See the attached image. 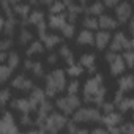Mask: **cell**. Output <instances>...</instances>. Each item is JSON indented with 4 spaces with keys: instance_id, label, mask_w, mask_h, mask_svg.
<instances>
[{
    "instance_id": "1",
    "label": "cell",
    "mask_w": 134,
    "mask_h": 134,
    "mask_svg": "<svg viewBox=\"0 0 134 134\" xmlns=\"http://www.w3.org/2000/svg\"><path fill=\"white\" fill-rule=\"evenodd\" d=\"M66 121H68V118H66L65 114L52 110L44 120H35L33 123L36 125V129L41 132H57L65 128Z\"/></svg>"
},
{
    "instance_id": "2",
    "label": "cell",
    "mask_w": 134,
    "mask_h": 134,
    "mask_svg": "<svg viewBox=\"0 0 134 134\" xmlns=\"http://www.w3.org/2000/svg\"><path fill=\"white\" fill-rule=\"evenodd\" d=\"M66 87V74L63 70H54L52 73H49L46 76V82H44V93L49 98H54L57 93L63 92Z\"/></svg>"
},
{
    "instance_id": "3",
    "label": "cell",
    "mask_w": 134,
    "mask_h": 134,
    "mask_svg": "<svg viewBox=\"0 0 134 134\" xmlns=\"http://www.w3.org/2000/svg\"><path fill=\"white\" fill-rule=\"evenodd\" d=\"M101 118V112L99 109L95 107H84V109H76L73 112V121L77 125H84V123H99Z\"/></svg>"
},
{
    "instance_id": "4",
    "label": "cell",
    "mask_w": 134,
    "mask_h": 134,
    "mask_svg": "<svg viewBox=\"0 0 134 134\" xmlns=\"http://www.w3.org/2000/svg\"><path fill=\"white\" fill-rule=\"evenodd\" d=\"M79 106H81V98H79V96H76V95L60 96V98L55 101V107H57L62 114H65V115L73 114Z\"/></svg>"
},
{
    "instance_id": "5",
    "label": "cell",
    "mask_w": 134,
    "mask_h": 134,
    "mask_svg": "<svg viewBox=\"0 0 134 134\" xmlns=\"http://www.w3.org/2000/svg\"><path fill=\"white\" fill-rule=\"evenodd\" d=\"M110 51H114V52H121V51H128V49H131L132 51V47H134V41L131 40V38H126V35L123 33V32H117L112 38H110Z\"/></svg>"
},
{
    "instance_id": "6",
    "label": "cell",
    "mask_w": 134,
    "mask_h": 134,
    "mask_svg": "<svg viewBox=\"0 0 134 134\" xmlns=\"http://www.w3.org/2000/svg\"><path fill=\"white\" fill-rule=\"evenodd\" d=\"M11 107L16 109L21 114H32L33 110H36V104L30 99V98H16L11 101Z\"/></svg>"
},
{
    "instance_id": "7",
    "label": "cell",
    "mask_w": 134,
    "mask_h": 134,
    "mask_svg": "<svg viewBox=\"0 0 134 134\" xmlns=\"http://www.w3.org/2000/svg\"><path fill=\"white\" fill-rule=\"evenodd\" d=\"M131 13H132V10H131V3H128V2H120L117 7H115V21L117 22H120V24H125V22H128L129 19H131Z\"/></svg>"
},
{
    "instance_id": "8",
    "label": "cell",
    "mask_w": 134,
    "mask_h": 134,
    "mask_svg": "<svg viewBox=\"0 0 134 134\" xmlns=\"http://www.w3.org/2000/svg\"><path fill=\"white\" fill-rule=\"evenodd\" d=\"M103 82H104V77H103V74H99V73L95 74L93 77H90V79L85 82V85H84V98L93 95V93L103 85Z\"/></svg>"
},
{
    "instance_id": "9",
    "label": "cell",
    "mask_w": 134,
    "mask_h": 134,
    "mask_svg": "<svg viewBox=\"0 0 134 134\" xmlns=\"http://www.w3.org/2000/svg\"><path fill=\"white\" fill-rule=\"evenodd\" d=\"M19 128L14 123L13 114L11 112H3L2 118H0V132H18Z\"/></svg>"
},
{
    "instance_id": "10",
    "label": "cell",
    "mask_w": 134,
    "mask_h": 134,
    "mask_svg": "<svg viewBox=\"0 0 134 134\" xmlns=\"http://www.w3.org/2000/svg\"><path fill=\"white\" fill-rule=\"evenodd\" d=\"M121 121H123V114L121 112H114V110L107 112L104 117L101 115V118H99V123H103L106 129L112 128V126H118Z\"/></svg>"
},
{
    "instance_id": "11",
    "label": "cell",
    "mask_w": 134,
    "mask_h": 134,
    "mask_svg": "<svg viewBox=\"0 0 134 134\" xmlns=\"http://www.w3.org/2000/svg\"><path fill=\"white\" fill-rule=\"evenodd\" d=\"M11 87L16 88V90H21V92H30V90L35 87V84H33L32 79L25 77L24 74H19V76H16V77L11 81Z\"/></svg>"
},
{
    "instance_id": "12",
    "label": "cell",
    "mask_w": 134,
    "mask_h": 134,
    "mask_svg": "<svg viewBox=\"0 0 134 134\" xmlns=\"http://www.w3.org/2000/svg\"><path fill=\"white\" fill-rule=\"evenodd\" d=\"M79 65L82 66V68L87 70V73L95 74L96 70H98V65H96V55H93V54H84V55H81V58H79Z\"/></svg>"
},
{
    "instance_id": "13",
    "label": "cell",
    "mask_w": 134,
    "mask_h": 134,
    "mask_svg": "<svg viewBox=\"0 0 134 134\" xmlns=\"http://www.w3.org/2000/svg\"><path fill=\"white\" fill-rule=\"evenodd\" d=\"M24 68H25V71H30L35 77H43L44 76V68H43L41 62H35L32 58H27L24 62Z\"/></svg>"
},
{
    "instance_id": "14",
    "label": "cell",
    "mask_w": 134,
    "mask_h": 134,
    "mask_svg": "<svg viewBox=\"0 0 134 134\" xmlns=\"http://www.w3.org/2000/svg\"><path fill=\"white\" fill-rule=\"evenodd\" d=\"M40 40H41L44 49H54L55 46H58V44L62 43V38H60L58 35H55V33H47V32L41 33V35H40Z\"/></svg>"
},
{
    "instance_id": "15",
    "label": "cell",
    "mask_w": 134,
    "mask_h": 134,
    "mask_svg": "<svg viewBox=\"0 0 134 134\" xmlns=\"http://www.w3.org/2000/svg\"><path fill=\"white\" fill-rule=\"evenodd\" d=\"M109 65H110V74L112 76H121L126 71V65H125L121 55H118V54L112 62H109Z\"/></svg>"
},
{
    "instance_id": "16",
    "label": "cell",
    "mask_w": 134,
    "mask_h": 134,
    "mask_svg": "<svg viewBox=\"0 0 134 134\" xmlns=\"http://www.w3.org/2000/svg\"><path fill=\"white\" fill-rule=\"evenodd\" d=\"M109 41H110V33H109V30H99V32H96V35H95V43H93V46H96L98 51H103V49L109 44Z\"/></svg>"
},
{
    "instance_id": "17",
    "label": "cell",
    "mask_w": 134,
    "mask_h": 134,
    "mask_svg": "<svg viewBox=\"0 0 134 134\" xmlns=\"http://www.w3.org/2000/svg\"><path fill=\"white\" fill-rule=\"evenodd\" d=\"M117 25H118V22L112 16H109V14H99V18H98V27H101L103 30H114V29H117Z\"/></svg>"
},
{
    "instance_id": "18",
    "label": "cell",
    "mask_w": 134,
    "mask_h": 134,
    "mask_svg": "<svg viewBox=\"0 0 134 134\" xmlns=\"http://www.w3.org/2000/svg\"><path fill=\"white\" fill-rule=\"evenodd\" d=\"M106 87L104 85H101L93 95H90V96H87V98H84V101L85 103H93V104H96V106H101L103 103H104V96H106Z\"/></svg>"
},
{
    "instance_id": "19",
    "label": "cell",
    "mask_w": 134,
    "mask_h": 134,
    "mask_svg": "<svg viewBox=\"0 0 134 134\" xmlns=\"http://www.w3.org/2000/svg\"><path fill=\"white\" fill-rule=\"evenodd\" d=\"M93 43H95V35L92 33V30L84 29L77 36V44L79 46H93Z\"/></svg>"
},
{
    "instance_id": "20",
    "label": "cell",
    "mask_w": 134,
    "mask_h": 134,
    "mask_svg": "<svg viewBox=\"0 0 134 134\" xmlns=\"http://www.w3.org/2000/svg\"><path fill=\"white\" fill-rule=\"evenodd\" d=\"M134 88V77L132 74H121V77L118 79V90L121 92H131Z\"/></svg>"
},
{
    "instance_id": "21",
    "label": "cell",
    "mask_w": 134,
    "mask_h": 134,
    "mask_svg": "<svg viewBox=\"0 0 134 134\" xmlns=\"http://www.w3.org/2000/svg\"><path fill=\"white\" fill-rule=\"evenodd\" d=\"M52 109H54V106H52V103H49V101H41L40 104H38V107H36V114H38V117H36V120H44L51 112H52Z\"/></svg>"
},
{
    "instance_id": "22",
    "label": "cell",
    "mask_w": 134,
    "mask_h": 134,
    "mask_svg": "<svg viewBox=\"0 0 134 134\" xmlns=\"http://www.w3.org/2000/svg\"><path fill=\"white\" fill-rule=\"evenodd\" d=\"M65 22H66L65 14L58 13V14H51V16H49L47 25H49L51 29H54V30H60V29L63 27V24H65Z\"/></svg>"
},
{
    "instance_id": "23",
    "label": "cell",
    "mask_w": 134,
    "mask_h": 134,
    "mask_svg": "<svg viewBox=\"0 0 134 134\" xmlns=\"http://www.w3.org/2000/svg\"><path fill=\"white\" fill-rule=\"evenodd\" d=\"M11 8H13V14H16V16H19V18H22V19H27V16H29V13L32 11V8H30V5L29 3H14V5H11Z\"/></svg>"
},
{
    "instance_id": "24",
    "label": "cell",
    "mask_w": 134,
    "mask_h": 134,
    "mask_svg": "<svg viewBox=\"0 0 134 134\" xmlns=\"http://www.w3.org/2000/svg\"><path fill=\"white\" fill-rule=\"evenodd\" d=\"M66 10H68V14H66L65 18H66V21L71 22V24H74V22H76V19H77V16H79V13H82V11H84V8H82V7L74 5V3H71L70 7H66Z\"/></svg>"
},
{
    "instance_id": "25",
    "label": "cell",
    "mask_w": 134,
    "mask_h": 134,
    "mask_svg": "<svg viewBox=\"0 0 134 134\" xmlns=\"http://www.w3.org/2000/svg\"><path fill=\"white\" fill-rule=\"evenodd\" d=\"M132 106H134V99H132V98H129V96H123V98L115 104V107H117L121 114H125V112L131 110V109H132Z\"/></svg>"
},
{
    "instance_id": "26",
    "label": "cell",
    "mask_w": 134,
    "mask_h": 134,
    "mask_svg": "<svg viewBox=\"0 0 134 134\" xmlns=\"http://www.w3.org/2000/svg\"><path fill=\"white\" fill-rule=\"evenodd\" d=\"M25 21H27V24H30V25H36V24H40V22L44 21V13L40 11V10H33V11L29 13V16H27Z\"/></svg>"
},
{
    "instance_id": "27",
    "label": "cell",
    "mask_w": 134,
    "mask_h": 134,
    "mask_svg": "<svg viewBox=\"0 0 134 134\" xmlns=\"http://www.w3.org/2000/svg\"><path fill=\"white\" fill-rule=\"evenodd\" d=\"M58 55L68 63V65H71V63H74V55H73V51L66 46V44H62L60 46V51H58Z\"/></svg>"
},
{
    "instance_id": "28",
    "label": "cell",
    "mask_w": 134,
    "mask_h": 134,
    "mask_svg": "<svg viewBox=\"0 0 134 134\" xmlns=\"http://www.w3.org/2000/svg\"><path fill=\"white\" fill-rule=\"evenodd\" d=\"M104 8H106V7L103 5V2H95V3H92L90 7L84 8V11H85L87 14H90V16H99V14H103Z\"/></svg>"
},
{
    "instance_id": "29",
    "label": "cell",
    "mask_w": 134,
    "mask_h": 134,
    "mask_svg": "<svg viewBox=\"0 0 134 134\" xmlns=\"http://www.w3.org/2000/svg\"><path fill=\"white\" fill-rule=\"evenodd\" d=\"M30 92H32V93H30V99H32L36 106H38L41 101H44V99H46V93H44V90H43V88L33 87Z\"/></svg>"
},
{
    "instance_id": "30",
    "label": "cell",
    "mask_w": 134,
    "mask_h": 134,
    "mask_svg": "<svg viewBox=\"0 0 134 134\" xmlns=\"http://www.w3.org/2000/svg\"><path fill=\"white\" fill-rule=\"evenodd\" d=\"M14 29H16V19H14V16H10L5 22H3V32H5V35L7 36H13V33H14Z\"/></svg>"
},
{
    "instance_id": "31",
    "label": "cell",
    "mask_w": 134,
    "mask_h": 134,
    "mask_svg": "<svg viewBox=\"0 0 134 134\" xmlns=\"http://www.w3.org/2000/svg\"><path fill=\"white\" fill-rule=\"evenodd\" d=\"M32 40H33V33H32L30 30H27V29H21L19 36H18V43H19L21 46H25V44H29Z\"/></svg>"
},
{
    "instance_id": "32",
    "label": "cell",
    "mask_w": 134,
    "mask_h": 134,
    "mask_svg": "<svg viewBox=\"0 0 134 134\" xmlns=\"http://www.w3.org/2000/svg\"><path fill=\"white\" fill-rule=\"evenodd\" d=\"M82 25H84V29L96 30V29H98V19H96V16H90V14H87V16L84 18V21H82Z\"/></svg>"
},
{
    "instance_id": "33",
    "label": "cell",
    "mask_w": 134,
    "mask_h": 134,
    "mask_svg": "<svg viewBox=\"0 0 134 134\" xmlns=\"http://www.w3.org/2000/svg\"><path fill=\"white\" fill-rule=\"evenodd\" d=\"M43 51H44L43 43H41V41H33V43L27 47V55L32 57V55H35V54H41Z\"/></svg>"
},
{
    "instance_id": "34",
    "label": "cell",
    "mask_w": 134,
    "mask_h": 134,
    "mask_svg": "<svg viewBox=\"0 0 134 134\" xmlns=\"http://www.w3.org/2000/svg\"><path fill=\"white\" fill-rule=\"evenodd\" d=\"M60 32L63 33L65 38H73V36H74V32H76V27H74V24H71V22L66 21V22L63 24V27L60 29Z\"/></svg>"
},
{
    "instance_id": "35",
    "label": "cell",
    "mask_w": 134,
    "mask_h": 134,
    "mask_svg": "<svg viewBox=\"0 0 134 134\" xmlns=\"http://www.w3.org/2000/svg\"><path fill=\"white\" fill-rule=\"evenodd\" d=\"M11 73H13V68H10L8 65L0 63V82H7L11 77Z\"/></svg>"
},
{
    "instance_id": "36",
    "label": "cell",
    "mask_w": 134,
    "mask_h": 134,
    "mask_svg": "<svg viewBox=\"0 0 134 134\" xmlns=\"http://www.w3.org/2000/svg\"><path fill=\"white\" fill-rule=\"evenodd\" d=\"M66 73H68V76H71V77H77V76H81V74L84 73V68H82L81 65L71 63V65H68V70H66Z\"/></svg>"
},
{
    "instance_id": "37",
    "label": "cell",
    "mask_w": 134,
    "mask_h": 134,
    "mask_svg": "<svg viewBox=\"0 0 134 134\" xmlns=\"http://www.w3.org/2000/svg\"><path fill=\"white\" fill-rule=\"evenodd\" d=\"M7 65L10 66V68H18L19 66V63H21V58H19V55L16 54V52H10V54H7Z\"/></svg>"
},
{
    "instance_id": "38",
    "label": "cell",
    "mask_w": 134,
    "mask_h": 134,
    "mask_svg": "<svg viewBox=\"0 0 134 134\" xmlns=\"http://www.w3.org/2000/svg\"><path fill=\"white\" fill-rule=\"evenodd\" d=\"M121 58H123V62L126 65V68H132V65H134V52L131 49L125 51L123 55H121Z\"/></svg>"
},
{
    "instance_id": "39",
    "label": "cell",
    "mask_w": 134,
    "mask_h": 134,
    "mask_svg": "<svg viewBox=\"0 0 134 134\" xmlns=\"http://www.w3.org/2000/svg\"><path fill=\"white\" fill-rule=\"evenodd\" d=\"M49 7H51V8H49L51 14H58V13H63V10H65V5H63V2H62V0H60V2L54 0V2H52Z\"/></svg>"
},
{
    "instance_id": "40",
    "label": "cell",
    "mask_w": 134,
    "mask_h": 134,
    "mask_svg": "<svg viewBox=\"0 0 134 134\" xmlns=\"http://www.w3.org/2000/svg\"><path fill=\"white\" fill-rule=\"evenodd\" d=\"M10 99H11V92L8 88L0 90V107H5Z\"/></svg>"
},
{
    "instance_id": "41",
    "label": "cell",
    "mask_w": 134,
    "mask_h": 134,
    "mask_svg": "<svg viewBox=\"0 0 134 134\" xmlns=\"http://www.w3.org/2000/svg\"><path fill=\"white\" fill-rule=\"evenodd\" d=\"M65 88H66V92H68V95H77V92H79V82L77 81H71Z\"/></svg>"
},
{
    "instance_id": "42",
    "label": "cell",
    "mask_w": 134,
    "mask_h": 134,
    "mask_svg": "<svg viewBox=\"0 0 134 134\" xmlns=\"http://www.w3.org/2000/svg\"><path fill=\"white\" fill-rule=\"evenodd\" d=\"M11 47H13V40H11L10 36H7L5 40H2V41H0V51L7 52V51H10Z\"/></svg>"
},
{
    "instance_id": "43",
    "label": "cell",
    "mask_w": 134,
    "mask_h": 134,
    "mask_svg": "<svg viewBox=\"0 0 134 134\" xmlns=\"http://www.w3.org/2000/svg\"><path fill=\"white\" fill-rule=\"evenodd\" d=\"M118 131L120 132H134V125L131 123V121H128V123H125V125H118Z\"/></svg>"
},
{
    "instance_id": "44",
    "label": "cell",
    "mask_w": 134,
    "mask_h": 134,
    "mask_svg": "<svg viewBox=\"0 0 134 134\" xmlns=\"http://www.w3.org/2000/svg\"><path fill=\"white\" fill-rule=\"evenodd\" d=\"M21 125H22V126H30V125H33V120H32L30 114H21Z\"/></svg>"
},
{
    "instance_id": "45",
    "label": "cell",
    "mask_w": 134,
    "mask_h": 134,
    "mask_svg": "<svg viewBox=\"0 0 134 134\" xmlns=\"http://www.w3.org/2000/svg\"><path fill=\"white\" fill-rule=\"evenodd\" d=\"M101 107H103V112L107 114V112H112V110L115 109V104H114V103H103Z\"/></svg>"
},
{
    "instance_id": "46",
    "label": "cell",
    "mask_w": 134,
    "mask_h": 134,
    "mask_svg": "<svg viewBox=\"0 0 134 134\" xmlns=\"http://www.w3.org/2000/svg\"><path fill=\"white\" fill-rule=\"evenodd\" d=\"M120 2H121V0H104L103 5H104L106 8H115Z\"/></svg>"
},
{
    "instance_id": "47",
    "label": "cell",
    "mask_w": 134,
    "mask_h": 134,
    "mask_svg": "<svg viewBox=\"0 0 134 134\" xmlns=\"http://www.w3.org/2000/svg\"><path fill=\"white\" fill-rule=\"evenodd\" d=\"M57 60H58V55H57V54H51V55L47 57V63H49V65H54Z\"/></svg>"
},
{
    "instance_id": "48",
    "label": "cell",
    "mask_w": 134,
    "mask_h": 134,
    "mask_svg": "<svg viewBox=\"0 0 134 134\" xmlns=\"http://www.w3.org/2000/svg\"><path fill=\"white\" fill-rule=\"evenodd\" d=\"M123 96H125V92H121V90H118V92L115 93V98H114V104H117V103H118V101H120V99H121Z\"/></svg>"
},
{
    "instance_id": "49",
    "label": "cell",
    "mask_w": 134,
    "mask_h": 134,
    "mask_svg": "<svg viewBox=\"0 0 134 134\" xmlns=\"http://www.w3.org/2000/svg\"><path fill=\"white\" fill-rule=\"evenodd\" d=\"M92 132L93 134H103V132H107V131H106V128H93Z\"/></svg>"
},
{
    "instance_id": "50",
    "label": "cell",
    "mask_w": 134,
    "mask_h": 134,
    "mask_svg": "<svg viewBox=\"0 0 134 134\" xmlns=\"http://www.w3.org/2000/svg\"><path fill=\"white\" fill-rule=\"evenodd\" d=\"M7 60V52H3V51H0V63H3Z\"/></svg>"
},
{
    "instance_id": "51",
    "label": "cell",
    "mask_w": 134,
    "mask_h": 134,
    "mask_svg": "<svg viewBox=\"0 0 134 134\" xmlns=\"http://www.w3.org/2000/svg\"><path fill=\"white\" fill-rule=\"evenodd\" d=\"M38 2H40L41 5H46V7H49V5L54 2V0H38Z\"/></svg>"
},
{
    "instance_id": "52",
    "label": "cell",
    "mask_w": 134,
    "mask_h": 134,
    "mask_svg": "<svg viewBox=\"0 0 134 134\" xmlns=\"http://www.w3.org/2000/svg\"><path fill=\"white\" fill-rule=\"evenodd\" d=\"M128 30H129V33L132 35V32H134V21H132V19H131V22H129V29H128Z\"/></svg>"
},
{
    "instance_id": "53",
    "label": "cell",
    "mask_w": 134,
    "mask_h": 134,
    "mask_svg": "<svg viewBox=\"0 0 134 134\" xmlns=\"http://www.w3.org/2000/svg\"><path fill=\"white\" fill-rule=\"evenodd\" d=\"M62 2H63V5H65V8H66V7H70L71 3H74V2H73V0H62Z\"/></svg>"
},
{
    "instance_id": "54",
    "label": "cell",
    "mask_w": 134,
    "mask_h": 134,
    "mask_svg": "<svg viewBox=\"0 0 134 134\" xmlns=\"http://www.w3.org/2000/svg\"><path fill=\"white\" fill-rule=\"evenodd\" d=\"M3 22H5V21H3V18H0V32L3 30Z\"/></svg>"
}]
</instances>
